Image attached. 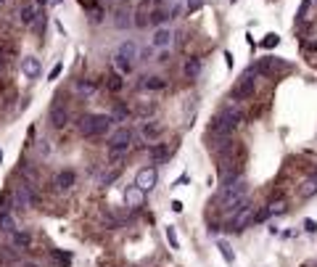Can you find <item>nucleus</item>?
<instances>
[{
  "label": "nucleus",
  "mask_w": 317,
  "mask_h": 267,
  "mask_svg": "<svg viewBox=\"0 0 317 267\" xmlns=\"http://www.w3.org/2000/svg\"><path fill=\"white\" fill-rule=\"evenodd\" d=\"M161 133H164V130H161V125H159L156 119H145L143 125H140V138L145 143H156L161 138Z\"/></svg>",
  "instance_id": "obj_11"
},
{
  "label": "nucleus",
  "mask_w": 317,
  "mask_h": 267,
  "mask_svg": "<svg viewBox=\"0 0 317 267\" xmlns=\"http://www.w3.org/2000/svg\"><path fill=\"white\" fill-rule=\"evenodd\" d=\"M169 154H172V148L167 146V143H153V146L148 148V156H151V162L153 164H161V162H167Z\"/></svg>",
  "instance_id": "obj_18"
},
{
  "label": "nucleus",
  "mask_w": 317,
  "mask_h": 267,
  "mask_svg": "<svg viewBox=\"0 0 317 267\" xmlns=\"http://www.w3.org/2000/svg\"><path fill=\"white\" fill-rule=\"evenodd\" d=\"M114 27H117V29L133 27V11H130V8H119L117 13H114Z\"/></svg>",
  "instance_id": "obj_23"
},
{
  "label": "nucleus",
  "mask_w": 317,
  "mask_h": 267,
  "mask_svg": "<svg viewBox=\"0 0 317 267\" xmlns=\"http://www.w3.org/2000/svg\"><path fill=\"white\" fill-rule=\"evenodd\" d=\"M35 3H37V8H45V5L50 3V0H35Z\"/></svg>",
  "instance_id": "obj_45"
},
{
  "label": "nucleus",
  "mask_w": 317,
  "mask_h": 267,
  "mask_svg": "<svg viewBox=\"0 0 317 267\" xmlns=\"http://www.w3.org/2000/svg\"><path fill=\"white\" fill-rule=\"evenodd\" d=\"M277 69H283V64H280L277 58H272V56H270V58H262L259 64L254 66V72H257V74H275Z\"/></svg>",
  "instance_id": "obj_20"
},
{
  "label": "nucleus",
  "mask_w": 317,
  "mask_h": 267,
  "mask_svg": "<svg viewBox=\"0 0 317 267\" xmlns=\"http://www.w3.org/2000/svg\"><path fill=\"white\" fill-rule=\"evenodd\" d=\"M125 204H127L130 209H135V212L140 209V207H145V190L137 188L135 182H133V185H127L125 188Z\"/></svg>",
  "instance_id": "obj_9"
},
{
  "label": "nucleus",
  "mask_w": 317,
  "mask_h": 267,
  "mask_svg": "<svg viewBox=\"0 0 317 267\" xmlns=\"http://www.w3.org/2000/svg\"><path fill=\"white\" fill-rule=\"evenodd\" d=\"M109 148H117V146H130L133 143V130H130L127 125H122V127H117L114 133H109Z\"/></svg>",
  "instance_id": "obj_10"
},
{
  "label": "nucleus",
  "mask_w": 317,
  "mask_h": 267,
  "mask_svg": "<svg viewBox=\"0 0 317 267\" xmlns=\"http://www.w3.org/2000/svg\"><path fill=\"white\" fill-rule=\"evenodd\" d=\"M201 69H204V64H201V58H188V61H185V64H182V74H185V77H188V80H196L198 74H201Z\"/></svg>",
  "instance_id": "obj_22"
},
{
  "label": "nucleus",
  "mask_w": 317,
  "mask_h": 267,
  "mask_svg": "<svg viewBox=\"0 0 317 267\" xmlns=\"http://www.w3.org/2000/svg\"><path fill=\"white\" fill-rule=\"evenodd\" d=\"M307 50H317V40H312V43H309V45H307Z\"/></svg>",
  "instance_id": "obj_46"
},
{
  "label": "nucleus",
  "mask_w": 317,
  "mask_h": 267,
  "mask_svg": "<svg viewBox=\"0 0 317 267\" xmlns=\"http://www.w3.org/2000/svg\"><path fill=\"white\" fill-rule=\"evenodd\" d=\"M164 233H167V241H169V246H172L175 251H177V249H180V238H177V233H175V227H172V225H169V227H167V230H164Z\"/></svg>",
  "instance_id": "obj_37"
},
{
  "label": "nucleus",
  "mask_w": 317,
  "mask_h": 267,
  "mask_svg": "<svg viewBox=\"0 0 317 267\" xmlns=\"http://www.w3.org/2000/svg\"><path fill=\"white\" fill-rule=\"evenodd\" d=\"M312 3H315V5H317V0H312Z\"/></svg>",
  "instance_id": "obj_51"
},
{
  "label": "nucleus",
  "mask_w": 317,
  "mask_h": 267,
  "mask_svg": "<svg viewBox=\"0 0 317 267\" xmlns=\"http://www.w3.org/2000/svg\"><path fill=\"white\" fill-rule=\"evenodd\" d=\"M74 182H77L74 170H61L56 178H53V188H56L58 193H64V190H72L74 188Z\"/></svg>",
  "instance_id": "obj_12"
},
{
  "label": "nucleus",
  "mask_w": 317,
  "mask_h": 267,
  "mask_svg": "<svg viewBox=\"0 0 317 267\" xmlns=\"http://www.w3.org/2000/svg\"><path fill=\"white\" fill-rule=\"evenodd\" d=\"M254 77H257V72H254V66H251V69L243 74V80L233 88V101H246V98L254 95V90H257V82H254Z\"/></svg>",
  "instance_id": "obj_6"
},
{
  "label": "nucleus",
  "mask_w": 317,
  "mask_h": 267,
  "mask_svg": "<svg viewBox=\"0 0 317 267\" xmlns=\"http://www.w3.org/2000/svg\"><path fill=\"white\" fill-rule=\"evenodd\" d=\"M13 193V207H21V209H32L37 204V193L32 188V182H21L11 190Z\"/></svg>",
  "instance_id": "obj_5"
},
{
  "label": "nucleus",
  "mask_w": 317,
  "mask_h": 267,
  "mask_svg": "<svg viewBox=\"0 0 317 267\" xmlns=\"http://www.w3.org/2000/svg\"><path fill=\"white\" fill-rule=\"evenodd\" d=\"M217 249H220V254L225 257V262H227V265H233V262H235V254L230 251V246H227L225 241H220V243H217Z\"/></svg>",
  "instance_id": "obj_34"
},
{
  "label": "nucleus",
  "mask_w": 317,
  "mask_h": 267,
  "mask_svg": "<svg viewBox=\"0 0 317 267\" xmlns=\"http://www.w3.org/2000/svg\"><path fill=\"white\" fill-rule=\"evenodd\" d=\"M111 117H114V122H125L127 119V109L125 106H117V109L111 111Z\"/></svg>",
  "instance_id": "obj_39"
},
{
  "label": "nucleus",
  "mask_w": 317,
  "mask_h": 267,
  "mask_svg": "<svg viewBox=\"0 0 317 267\" xmlns=\"http://www.w3.org/2000/svg\"><path fill=\"white\" fill-rule=\"evenodd\" d=\"M249 185H246V180L243 178H238L233 182H225V185L220 188V196H217V204H220V209L225 212V215H233V212H238L243 207V201L249 196Z\"/></svg>",
  "instance_id": "obj_1"
},
{
  "label": "nucleus",
  "mask_w": 317,
  "mask_h": 267,
  "mask_svg": "<svg viewBox=\"0 0 317 267\" xmlns=\"http://www.w3.org/2000/svg\"><path fill=\"white\" fill-rule=\"evenodd\" d=\"M241 122H243V111H241V106L233 101V103H227L225 109L217 114V117H214L212 127H209V133H212L214 138H230V135L238 130V125H241Z\"/></svg>",
  "instance_id": "obj_2"
},
{
  "label": "nucleus",
  "mask_w": 317,
  "mask_h": 267,
  "mask_svg": "<svg viewBox=\"0 0 317 267\" xmlns=\"http://www.w3.org/2000/svg\"><path fill=\"white\" fill-rule=\"evenodd\" d=\"M267 212H270V217H277V215H283V212H285V201H283V198H275V201H272V204H270V207H267Z\"/></svg>",
  "instance_id": "obj_33"
},
{
  "label": "nucleus",
  "mask_w": 317,
  "mask_h": 267,
  "mask_svg": "<svg viewBox=\"0 0 317 267\" xmlns=\"http://www.w3.org/2000/svg\"><path fill=\"white\" fill-rule=\"evenodd\" d=\"M106 88H109L111 93H119V90L125 88V82H122V74H119V72L109 74V77H106Z\"/></svg>",
  "instance_id": "obj_28"
},
{
  "label": "nucleus",
  "mask_w": 317,
  "mask_h": 267,
  "mask_svg": "<svg viewBox=\"0 0 317 267\" xmlns=\"http://www.w3.org/2000/svg\"><path fill=\"white\" fill-rule=\"evenodd\" d=\"M48 119H50V125L53 127H66V122H69V109L61 101H56L50 106V114H48Z\"/></svg>",
  "instance_id": "obj_13"
},
{
  "label": "nucleus",
  "mask_w": 317,
  "mask_h": 267,
  "mask_svg": "<svg viewBox=\"0 0 317 267\" xmlns=\"http://www.w3.org/2000/svg\"><path fill=\"white\" fill-rule=\"evenodd\" d=\"M50 257L56 259L58 265H72V254H69V251H50Z\"/></svg>",
  "instance_id": "obj_36"
},
{
  "label": "nucleus",
  "mask_w": 317,
  "mask_h": 267,
  "mask_svg": "<svg viewBox=\"0 0 317 267\" xmlns=\"http://www.w3.org/2000/svg\"><path fill=\"white\" fill-rule=\"evenodd\" d=\"M114 117L111 114H85L80 119V133L85 138H103L106 133H111Z\"/></svg>",
  "instance_id": "obj_3"
},
{
  "label": "nucleus",
  "mask_w": 317,
  "mask_h": 267,
  "mask_svg": "<svg viewBox=\"0 0 317 267\" xmlns=\"http://www.w3.org/2000/svg\"><path fill=\"white\" fill-rule=\"evenodd\" d=\"M133 61H127V58H122V56H117V53H114V69H117L122 77H127L130 72H133Z\"/></svg>",
  "instance_id": "obj_25"
},
{
  "label": "nucleus",
  "mask_w": 317,
  "mask_h": 267,
  "mask_svg": "<svg viewBox=\"0 0 317 267\" xmlns=\"http://www.w3.org/2000/svg\"><path fill=\"white\" fill-rule=\"evenodd\" d=\"M151 3H156V5H159V3H164V0H151Z\"/></svg>",
  "instance_id": "obj_49"
},
{
  "label": "nucleus",
  "mask_w": 317,
  "mask_h": 267,
  "mask_svg": "<svg viewBox=\"0 0 317 267\" xmlns=\"http://www.w3.org/2000/svg\"><path fill=\"white\" fill-rule=\"evenodd\" d=\"M201 8H204V0H185V11L188 13H196Z\"/></svg>",
  "instance_id": "obj_38"
},
{
  "label": "nucleus",
  "mask_w": 317,
  "mask_h": 267,
  "mask_svg": "<svg viewBox=\"0 0 317 267\" xmlns=\"http://www.w3.org/2000/svg\"><path fill=\"white\" fill-rule=\"evenodd\" d=\"M277 43H280V37H277V35H267L265 40H262V48H275Z\"/></svg>",
  "instance_id": "obj_40"
},
{
  "label": "nucleus",
  "mask_w": 317,
  "mask_h": 267,
  "mask_svg": "<svg viewBox=\"0 0 317 267\" xmlns=\"http://www.w3.org/2000/svg\"><path fill=\"white\" fill-rule=\"evenodd\" d=\"M11 207H13V193L5 190V193L0 196V212H11Z\"/></svg>",
  "instance_id": "obj_35"
},
{
  "label": "nucleus",
  "mask_w": 317,
  "mask_h": 267,
  "mask_svg": "<svg viewBox=\"0 0 317 267\" xmlns=\"http://www.w3.org/2000/svg\"><path fill=\"white\" fill-rule=\"evenodd\" d=\"M77 3H80L85 11H90L92 21H100V19H103V8L98 5V0H77Z\"/></svg>",
  "instance_id": "obj_24"
},
{
  "label": "nucleus",
  "mask_w": 317,
  "mask_h": 267,
  "mask_svg": "<svg viewBox=\"0 0 317 267\" xmlns=\"http://www.w3.org/2000/svg\"><path fill=\"white\" fill-rule=\"evenodd\" d=\"M24 267H40V265H35V262H27Z\"/></svg>",
  "instance_id": "obj_47"
},
{
  "label": "nucleus",
  "mask_w": 317,
  "mask_h": 267,
  "mask_svg": "<svg viewBox=\"0 0 317 267\" xmlns=\"http://www.w3.org/2000/svg\"><path fill=\"white\" fill-rule=\"evenodd\" d=\"M37 151H40V156H48L50 154V143L48 140H40V143H37Z\"/></svg>",
  "instance_id": "obj_41"
},
{
  "label": "nucleus",
  "mask_w": 317,
  "mask_h": 267,
  "mask_svg": "<svg viewBox=\"0 0 317 267\" xmlns=\"http://www.w3.org/2000/svg\"><path fill=\"white\" fill-rule=\"evenodd\" d=\"M148 24H151V13L145 11V8H140V11H135V13H133V27L145 29Z\"/></svg>",
  "instance_id": "obj_26"
},
{
  "label": "nucleus",
  "mask_w": 317,
  "mask_h": 267,
  "mask_svg": "<svg viewBox=\"0 0 317 267\" xmlns=\"http://www.w3.org/2000/svg\"><path fill=\"white\" fill-rule=\"evenodd\" d=\"M37 16H40V8H37V3H24V5L19 8V21H21L24 27H32Z\"/></svg>",
  "instance_id": "obj_15"
},
{
  "label": "nucleus",
  "mask_w": 317,
  "mask_h": 267,
  "mask_svg": "<svg viewBox=\"0 0 317 267\" xmlns=\"http://www.w3.org/2000/svg\"><path fill=\"white\" fill-rule=\"evenodd\" d=\"M304 230H307L309 235H312V233L317 230V225H315V220H307V222H304Z\"/></svg>",
  "instance_id": "obj_43"
},
{
  "label": "nucleus",
  "mask_w": 317,
  "mask_h": 267,
  "mask_svg": "<svg viewBox=\"0 0 317 267\" xmlns=\"http://www.w3.org/2000/svg\"><path fill=\"white\" fill-rule=\"evenodd\" d=\"M254 217H257V207H254L249 198H246L243 207L230 215V225H227V230H233V233H243L249 225H254Z\"/></svg>",
  "instance_id": "obj_4"
},
{
  "label": "nucleus",
  "mask_w": 317,
  "mask_h": 267,
  "mask_svg": "<svg viewBox=\"0 0 317 267\" xmlns=\"http://www.w3.org/2000/svg\"><path fill=\"white\" fill-rule=\"evenodd\" d=\"M0 162H3V151H0Z\"/></svg>",
  "instance_id": "obj_50"
},
{
  "label": "nucleus",
  "mask_w": 317,
  "mask_h": 267,
  "mask_svg": "<svg viewBox=\"0 0 317 267\" xmlns=\"http://www.w3.org/2000/svg\"><path fill=\"white\" fill-rule=\"evenodd\" d=\"M156 182H159V170H156L153 164L140 167V170H137V175H135V185H137V188H143L145 193L156 188Z\"/></svg>",
  "instance_id": "obj_7"
},
{
  "label": "nucleus",
  "mask_w": 317,
  "mask_h": 267,
  "mask_svg": "<svg viewBox=\"0 0 317 267\" xmlns=\"http://www.w3.org/2000/svg\"><path fill=\"white\" fill-rule=\"evenodd\" d=\"M172 212H182V201H172Z\"/></svg>",
  "instance_id": "obj_44"
},
{
  "label": "nucleus",
  "mask_w": 317,
  "mask_h": 267,
  "mask_svg": "<svg viewBox=\"0 0 317 267\" xmlns=\"http://www.w3.org/2000/svg\"><path fill=\"white\" fill-rule=\"evenodd\" d=\"M50 3H56V5H58V3H64V0H50Z\"/></svg>",
  "instance_id": "obj_48"
},
{
  "label": "nucleus",
  "mask_w": 317,
  "mask_h": 267,
  "mask_svg": "<svg viewBox=\"0 0 317 267\" xmlns=\"http://www.w3.org/2000/svg\"><path fill=\"white\" fill-rule=\"evenodd\" d=\"M21 72H24V77L37 80V77L43 74V64H40V58H37V56H24V58H21Z\"/></svg>",
  "instance_id": "obj_14"
},
{
  "label": "nucleus",
  "mask_w": 317,
  "mask_h": 267,
  "mask_svg": "<svg viewBox=\"0 0 317 267\" xmlns=\"http://www.w3.org/2000/svg\"><path fill=\"white\" fill-rule=\"evenodd\" d=\"M61 72H64V64H61V61H58V64H56V66H53V69H50L48 80H58V74H61Z\"/></svg>",
  "instance_id": "obj_42"
},
{
  "label": "nucleus",
  "mask_w": 317,
  "mask_h": 267,
  "mask_svg": "<svg viewBox=\"0 0 317 267\" xmlns=\"http://www.w3.org/2000/svg\"><path fill=\"white\" fill-rule=\"evenodd\" d=\"M0 230H3V233L19 230V227H16V220L11 217V212H0Z\"/></svg>",
  "instance_id": "obj_27"
},
{
  "label": "nucleus",
  "mask_w": 317,
  "mask_h": 267,
  "mask_svg": "<svg viewBox=\"0 0 317 267\" xmlns=\"http://www.w3.org/2000/svg\"><path fill=\"white\" fill-rule=\"evenodd\" d=\"M19 172H21V178H24L27 182H35V180H37V172H35V167L29 164V162L21 164V167H19Z\"/></svg>",
  "instance_id": "obj_30"
},
{
  "label": "nucleus",
  "mask_w": 317,
  "mask_h": 267,
  "mask_svg": "<svg viewBox=\"0 0 317 267\" xmlns=\"http://www.w3.org/2000/svg\"><path fill=\"white\" fill-rule=\"evenodd\" d=\"M8 238H11V246L16 251H27L29 246H32V235H29L27 230H13V233H8Z\"/></svg>",
  "instance_id": "obj_17"
},
{
  "label": "nucleus",
  "mask_w": 317,
  "mask_h": 267,
  "mask_svg": "<svg viewBox=\"0 0 317 267\" xmlns=\"http://www.w3.org/2000/svg\"><path fill=\"white\" fill-rule=\"evenodd\" d=\"M315 193H317V178L307 180L304 185H301V196H304V198H312Z\"/></svg>",
  "instance_id": "obj_32"
},
{
  "label": "nucleus",
  "mask_w": 317,
  "mask_h": 267,
  "mask_svg": "<svg viewBox=\"0 0 317 267\" xmlns=\"http://www.w3.org/2000/svg\"><path fill=\"white\" fill-rule=\"evenodd\" d=\"M233 3H238V0H233Z\"/></svg>",
  "instance_id": "obj_53"
},
{
  "label": "nucleus",
  "mask_w": 317,
  "mask_h": 267,
  "mask_svg": "<svg viewBox=\"0 0 317 267\" xmlns=\"http://www.w3.org/2000/svg\"><path fill=\"white\" fill-rule=\"evenodd\" d=\"M130 156V146H117V148H109V162H122V159Z\"/></svg>",
  "instance_id": "obj_29"
},
{
  "label": "nucleus",
  "mask_w": 317,
  "mask_h": 267,
  "mask_svg": "<svg viewBox=\"0 0 317 267\" xmlns=\"http://www.w3.org/2000/svg\"><path fill=\"white\" fill-rule=\"evenodd\" d=\"M164 88H167V80L159 77V74H145L140 80V90H148V93H159Z\"/></svg>",
  "instance_id": "obj_16"
},
{
  "label": "nucleus",
  "mask_w": 317,
  "mask_h": 267,
  "mask_svg": "<svg viewBox=\"0 0 317 267\" xmlns=\"http://www.w3.org/2000/svg\"><path fill=\"white\" fill-rule=\"evenodd\" d=\"M95 90H98V85H95L92 80H77V85H74V93L80 95V98L95 95Z\"/></svg>",
  "instance_id": "obj_21"
},
{
  "label": "nucleus",
  "mask_w": 317,
  "mask_h": 267,
  "mask_svg": "<svg viewBox=\"0 0 317 267\" xmlns=\"http://www.w3.org/2000/svg\"><path fill=\"white\" fill-rule=\"evenodd\" d=\"M175 43V32L169 27H156L153 29V37H151V45L156 50H169Z\"/></svg>",
  "instance_id": "obj_8"
},
{
  "label": "nucleus",
  "mask_w": 317,
  "mask_h": 267,
  "mask_svg": "<svg viewBox=\"0 0 317 267\" xmlns=\"http://www.w3.org/2000/svg\"><path fill=\"white\" fill-rule=\"evenodd\" d=\"M137 53H140V50H137V43H135V40H122L119 48H117V56L133 61V64L137 61Z\"/></svg>",
  "instance_id": "obj_19"
},
{
  "label": "nucleus",
  "mask_w": 317,
  "mask_h": 267,
  "mask_svg": "<svg viewBox=\"0 0 317 267\" xmlns=\"http://www.w3.org/2000/svg\"><path fill=\"white\" fill-rule=\"evenodd\" d=\"M172 3H177V0H172Z\"/></svg>",
  "instance_id": "obj_54"
},
{
  "label": "nucleus",
  "mask_w": 317,
  "mask_h": 267,
  "mask_svg": "<svg viewBox=\"0 0 317 267\" xmlns=\"http://www.w3.org/2000/svg\"><path fill=\"white\" fill-rule=\"evenodd\" d=\"M312 0H301V5H299V13H296V21H307L309 19V11H312Z\"/></svg>",
  "instance_id": "obj_31"
},
{
  "label": "nucleus",
  "mask_w": 317,
  "mask_h": 267,
  "mask_svg": "<svg viewBox=\"0 0 317 267\" xmlns=\"http://www.w3.org/2000/svg\"><path fill=\"white\" fill-rule=\"evenodd\" d=\"M0 3H5V0H0Z\"/></svg>",
  "instance_id": "obj_52"
}]
</instances>
